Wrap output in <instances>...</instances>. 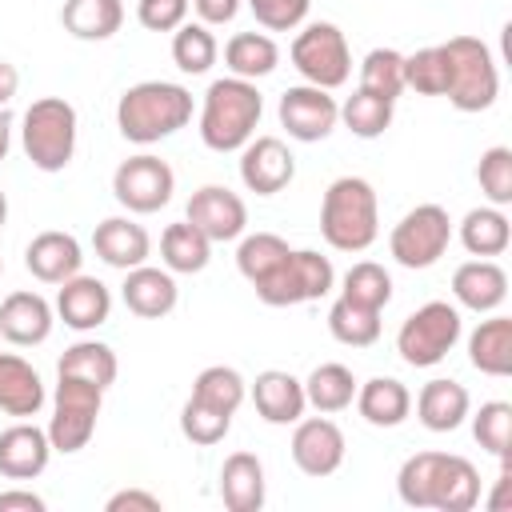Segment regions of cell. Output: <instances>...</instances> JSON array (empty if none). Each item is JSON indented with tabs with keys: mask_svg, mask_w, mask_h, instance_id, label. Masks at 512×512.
Here are the masks:
<instances>
[{
	"mask_svg": "<svg viewBox=\"0 0 512 512\" xmlns=\"http://www.w3.org/2000/svg\"><path fill=\"white\" fill-rule=\"evenodd\" d=\"M84 264V248L72 232H60V228H48V232H36L24 248V268L40 280V284H64L68 276H76Z\"/></svg>",
	"mask_w": 512,
	"mask_h": 512,
	"instance_id": "ffe728a7",
	"label": "cell"
},
{
	"mask_svg": "<svg viewBox=\"0 0 512 512\" xmlns=\"http://www.w3.org/2000/svg\"><path fill=\"white\" fill-rule=\"evenodd\" d=\"M116 372H120L116 352L104 340H76L56 360V376H76V380H88L104 392H108V384H116Z\"/></svg>",
	"mask_w": 512,
	"mask_h": 512,
	"instance_id": "d6a6232c",
	"label": "cell"
},
{
	"mask_svg": "<svg viewBox=\"0 0 512 512\" xmlns=\"http://www.w3.org/2000/svg\"><path fill=\"white\" fill-rule=\"evenodd\" d=\"M160 260H164V268L176 276H192V272H204L208 268V260H212V240L196 228V224H188V220H176V224H168L164 228V236H160Z\"/></svg>",
	"mask_w": 512,
	"mask_h": 512,
	"instance_id": "4dcf8cb0",
	"label": "cell"
},
{
	"mask_svg": "<svg viewBox=\"0 0 512 512\" xmlns=\"http://www.w3.org/2000/svg\"><path fill=\"white\" fill-rule=\"evenodd\" d=\"M92 248H96V256H100L108 268L128 272V268L148 264V256H152V236H148V228L136 224L132 216H108V220L96 224Z\"/></svg>",
	"mask_w": 512,
	"mask_h": 512,
	"instance_id": "7402d4cb",
	"label": "cell"
},
{
	"mask_svg": "<svg viewBox=\"0 0 512 512\" xmlns=\"http://www.w3.org/2000/svg\"><path fill=\"white\" fill-rule=\"evenodd\" d=\"M192 0H136V20L148 32H176L188 20Z\"/></svg>",
	"mask_w": 512,
	"mask_h": 512,
	"instance_id": "c3c4849f",
	"label": "cell"
},
{
	"mask_svg": "<svg viewBox=\"0 0 512 512\" xmlns=\"http://www.w3.org/2000/svg\"><path fill=\"white\" fill-rule=\"evenodd\" d=\"M460 244H464V252L484 256V260L508 252V244H512V224H508L504 208H496V204L468 208L464 220H460Z\"/></svg>",
	"mask_w": 512,
	"mask_h": 512,
	"instance_id": "f546056e",
	"label": "cell"
},
{
	"mask_svg": "<svg viewBox=\"0 0 512 512\" xmlns=\"http://www.w3.org/2000/svg\"><path fill=\"white\" fill-rule=\"evenodd\" d=\"M76 108L64 96H40L24 108L20 148L40 172H64L76 156Z\"/></svg>",
	"mask_w": 512,
	"mask_h": 512,
	"instance_id": "5b68a950",
	"label": "cell"
},
{
	"mask_svg": "<svg viewBox=\"0 0 512 512\" xmlns=\"http://www.w3.org/2000/svg\"><path fill=\"white\" fill-rule=\"evenodd\" d=\"M460 332H464L460 308L448 300H428L404 316V324L396 332V352L408 368H436L456 348Z\"/></svg>",
	"mask_w": 512,
	"mask_h": 512,
	"instance_id": "ba28073f",
	"label": "cell"
},
{
	"mask_svg": "<svg viewBox=\"0 0 512 512\" xmlns=\"http://www.w3.org/2000/svg\"><path fill=\"white\" fill-rule=\"evenodd\" d=\"M120 300L132 316L140 320H160L176 308L180 300V288H176V276L168 268H152V264H140V268H128L124 272V284H120Z\"/></svg>",
	"mask_w": 512,
	"mask_h": 512,
	"instance_id": "44dd1931",
	"label": "cell"
},
{
	"mask_svg": "<svg viewBox=\"0 0 512 512\" xmlns=\"http://www.w3.org/2000/svg\"><path fill=\"white\" fill-rule=\"evenodd\" d=\"M4 220H8V196L0 192V228H4Z\"/></svg>",
	"mask_w": 512,
	"mask_h": 512,
	"instance_id": "9f6ffc18",
	"label": "cell"
},
{
	"mask_svg": "<svg viewBox=\"0 0 512 512\" xmlns=\"http://www.w3.org/2000/svg\"><path fill=\"white\" fill-rule=\"evenodd\" d=\"M224 64L232 76L240 80H260L268 72H276L280 64V48L268 32H236L228 44H224Z\"/></svg>",
	"mask_w": 512,
	"mask_h": 512,
	"instance_id": "e575fe53",
	"label": "cell"
},
{
	"mask_svg": "<svg viewBox=\"0 0 512 512\" xmlns=\"http://www.w3.org/2000/svg\"><path fill=\"white\" fill-rule=\"evenodd\" d=\"M240 180L256 196H276L296 180V156L280 136H252L240 148Z\"/></svg>",
	"mask_w": 512,
	"mask_h": 512,
	"instance_id": "2e32d148",
	"label": "cell"
},
{
	"mask_svg": "<svg viewBox=\"0 0 512 512\" xmlns=\"http://www.w3.org/2000/svg\"><path fill=\"white\" fill-rule=\"evenodd\" d=\"M44 496L28 492V488H8L0 492V512H44Z\"/></svg>",
	"mask_w": 512,
	"mask_h": 512,
	"instance_id": "816d5d0a",
	"label": "cell"
},
{
	"mask_svg": "<svg viewBox=\"0 0 512 512\" xmlns=\"http://www.w3.org/2000/svg\"><path fill=\"white\" fill-rule=\"evenodd\" d=\"M292 68L304 76V84H316V88H340L348 84L352 76V52H348V40L344 32L332 24V20H312L296 32L292 48Z\"/></svg>",
	"mask_w": 512,
	"mask_h": 512,
	"instance_id": "30bf717a",
	"label": "cell"
},
{
	"mask_svg": "<svg viewBox=\"0 0 512 512\" xmlns=\"http://www.w3.org/2000/svg\"><path fill=\"white\" fill-rule=\"evenodd\" d=\"M352 404L372 428H396L412 412V392L396 376H372V380L356 384V400Z\"/></svg>",
	"mask_w": 512,
	"mask_h": 512,
	"instance_id": "83f0119b",
	"label": "cell"
},
{
	"mask_svg": "<svg viewBox=\"0 0 512 512\" xmlns=\"http://www.w3.org/2000/svg\"><path fill=\"white\" fill-rule=\"evenodd\" d=\"M192 8L200 16V24L216 28V24H228L240 12V0H192Z\"/></svg>",
	"mask_w": 512,
	"mask_h": 512,
	"instance_id": "f907efd6",
	"label": "cell"
},
{
	"mask_svg": "<svg viewBox=\"0 0 512 512\" xmlns=\"http://www.w3.org/2000/svg\"><path fill=\"white\" fill-rule=\"evenodd\" d=\"M472 412V396L460 380H428L420 392H416V420L428 428V432H456Z\"/></svg>",
	"mask_w": 512,
	"mask_h": 512,
	"instance_id": "484cf974",
	"label": "cell"
},
{
	"mask_svg": "<svg viewBox=\"0 0 512 512\" xmlns=\"http://www.w3.org/2000/svg\"><path fill=\"white\" fill-rule=\"evenodd\" d=\"M104 512H160V496H152L144 488H120L108 496Z\"/></svg>",
	"mask_w": 512,
	"mask_h": 512,
	"instance_id": "681fc988",
	"label": "cell"
},
{
	"mask_svg": "<svg viewBox=\"0 0 512 512\" xmlns=\"http://www.w3.org/2000/svg\"><path fill=\"white\" fill-rule=\"evenodd\" d=\"M52 324H56V308L32 292V288H20V292H8L0 300V336L16 348H36L52 336Z\"/></svg>",
	"mask_w": 512,
	"mask_h": 512,
	"instance_id": "e0dca14e",
	"label": "cell"
},
{
	"mask_svg": "<svg viewBox=\"0 0 512 512\" xmlns=\"http://www.w3.org/2000/svg\"><path fill=\"white\" fill-rule=\"evenodd\" d=\"M468 364L484 376H508L512 372V320L488 316L468 336Z\"/></svg>",
	"mask_w": 512,
	"mask_h": 512,
	"instance_id": "f1b7e54d",
	"label": "cell"
},
{
	"mask_svg": "<svg viewBox=\"0 0 512 512\" xmlns=\"http://www.w3.org/2000/svg\"><path fill=\"white\" fill-rule=\"evenodd\" d=\"M304 400H308V408H316L324 416L344 412L356 400V376H352V368L348 364H336V360L316 364L308 372V380H304Z\"/></svg>",
	"mask_w": 512,
	"mask_h": 512,
	"instance_id": "836d02e7",
	"label": "cell"
},
{
	"mask_svg": "<svg viewBox=\"0 0 512 512\" xmlns=\"http://www.w3.org/2000/svg\"><path fill=\"white\" fill-rule=\"evenodd\" d=\"M472 436L488 456H496L504 464L508 460V444H512V404L508 400L480 404V412L472 416Z\"/></svg>",
	"mask_w": 512,
	"mask_h": 512,
	"instance_id": "7bdbcfd3",
	"label": "cell"
},
{
	"mask_svg": "<svg viewBox=\"0 0 512 512\" xmlns=\"http://www.w3.org/2000/svg\"><path fill=\"white\" fill-rule=\"evenodd\" d=\"M448 244H452V216L444 204H416L388 232L392 260L400 268H412V272L432 268L448 252Z\"/></svg>",
	"mask_w": 512,
	"mask_h": 512,
	"instance_id": "9c48e42d",
	"label": "cell"
},
{
	"mask_svg": "<svg viewBox=\"0 0 512 512\" xmlns=\"http://www.w3.org/2000/svg\"><path fill=\"white\" fill-rule=\"evenodd\" d=\"M328 332H332V340H340L348 348H368L380 340V312L348 304L344 296H336L328 308Z\"/></svg>",
	"mask_w": 512,
	"mask_h": 512,
	"instance_id": "ab89813d",
	"label": "cell"
},
{
	"mask_svg": "<svg viewBox=\"0 0 512 512\" xmlns=\"http://www.w3.org/2000/svg\"><path fill=\"white\" fill-rule=\"evenodd\" d=\"M444 80H448V64L440 44H428L404 56V88L420 96H444Z\"/></svg>",
	"mask_w": 512,
	"mask_h": 512,
	"instance_id": "f6af8a7d",
	"label": "cell"
},
{
	"mask_svg": "<svg viewBox=\"0 0 512 512\" xmlns=\"http://www.w3.org/2000/svg\"><path fill=\"white\" fill-rule=\"evenodd\" d=\"M476 180H480V192L488 196V204H496V208L512 204V148L492 144L488 152H480Z\"/></svg>",
	"mask_w": 512,
	"mask_h": 512,
	"instance_id": "bcb514c9",
	"label": "cell"
},
{
	"mask_svg": "<svg viewBox=\"0 0 512 512\" xmlns=\"http://www.w3.org/2000/svg\"><path fill=\"white\" fill-rule=\"evenodd\" d=\"M104 404V388L76 380V376H56V392H52V416H48V440L52 452H80L88 448L92 432H96V416Z\"/></svg>",
	"mask_w": 512,
	"mask_h": 512,
	"instance_id": "8fae6325",
	"label": "cell"
},
{
	"mask_svg": "<svg viewBox=\"0 0 512 512\" xmlns=\"http://www.w3.org/2000/svg\"><path fill=\"white\" fill-rule=\"evenodd\" d=\"M264 116V96L256 80L240 76H220L208 84L204 104H200V140L212 152H240Z\"/></svg>",
	"mask_w": 512,
	"mask_h": 512,
	"instance_id": "3957f363",
	"label": "cell"
},
{
	"mask_svg": "<svg viewBox=\"0 0 512 512\" xmlns=\"http://www.w3.org/2000/svg\"><path fill=\"white\" fill-rule=\"evenodd\" d=\"M440 48H444V64H448V80H444L448 104L456 112L492 108L500 96V68H496L492 48L476 36H452Z\"/></svg>",
	"mask_w": 512,
	"mask_h": 512,
	"instance_id": "8992f818",
	"label": "cell"
},
{
	"mask_svg": "<svg viewBox=\"0 0 512 512\" xmlns=\"http://www.w3.org/2000/svg\"><path fill=\"white\" fill-rule=\"evenodd\" d=\"M276 116H280V128L300 140V144H316L324 140L336 124H340V104L328 88H316V84H292L280 92V104H276Z\"/></svg>",
	"mask_w": 512,
	"mask_h": 512,
	"instance_id": "4fadbf2b",
	"label": "cell"
},
{
	"mask_svg": "<svg viewBox=\"0 0 512 512\" xmlns=\"http://www.w3.org/2000/svg\"><path fill=\"white\" fill-rule=\"evenodd\" d=\"M192 120V92L172 80H140L116 100V128L128 144H160Z\"/></svg>",
	"mask_w": 512,
	"mask_h": 512,
	"instance_id": "7a4b0ae2",
	"label": "cell"
},
{
	"mask_svg": "<svg viewBox=\"0 0 512 512\" xmlns=\"http://www.w3.org/2000/svg\"><path fill=\"white\" fill-rule=\"evenodd\" d=\"M44 400L48 392L40 372L16 352H0V412L16 420H32L44 408Z\"/></svg>",
	"mask_w": 512,
	"mask_h": 512,
	"instance_id": "d4e9b609",
	"label": "cell"
},
{
	"mask_svg": "<svg viewBox=\"0 0 512 512\" xmlns=\"http://www.w3.org/2000/svg\"><path fill=\"white\" fill-rule=\"evenodd\" d=\"M320 236L336 252H364L380 236V200L364 176H336L320 200Z\"/></svg>",
	"mask_w": 512,
	"mask_h": 512,
	"instance_id": "277c9868",
	"label": "cell"
},
{
	"mask_svg": "<svg viewBox=\"0 0 512 512\" xmlns=\"http://www.w3.org/2000/svg\"><path fill=\"white\" fill-rule=\"evenodd\" d=\"M332 288H336V268H332L328 256H320L312 248H292L272 276H264L260 284H252L256 300L268 304V308L312 304V300L328 296Z\"/></svg>",
	"mask_w": 512,
	"mask_h": 512,
	"instance_id": "52a82bcc",
	"label": "cell"
},
{
	"mask_svg": "<svg viewBox=\"0 0 512 512\" xmlns=\"http://www.w3.org/2000/svg\"><path fill=\"white\" fill-rule=\"evenodd\" d=\"M188 396H196V400H204V404H212V408L236 416V408H240L244 396H248V384H244V376H240L236 368H228V364H208V368H200V376L192 380V392H188Z\"/></svg>",
	"mask_w": 512,
	"mask_h": 512,
	"instance_id": "60d3db41",
	"label": "cell"
},
{
	"mask_svg": "<svg viewBox=\"0 0 512 512\" xmlns=\"http://www.w3.org/2000/svg\"><path fill=\"white\" fill-rule=\"evenodd\" d=\"M452 296L460 308L468 312H496L504 300H508V272L496 264V260H464L456 272H452Z\"/></svg>",
	"mask_w": 512,
	"mask_h": 512,
	"instance_id": "603a6c76",
	"label": "cell"
},
{
	"mask_svg": "<svg viewBox=\"0 0 512 512\" xmlns=\"http://www.w3.org/2000/svg\"><path fill=\"white\" fill-rule=\"evenodd\" d=\"M364 92L372 96H384L396 104V96L404 92V52L396 48H372L364 60H360V84Z\"/></svg>",
	"mask_w": 512,
	"mask_h": 512,
	"instance_id": "b9f144b4",
	"label": "cell"
},
{
	"mask_svg": "<svg viewBox=\"0 0 512 512\" xmlns=\"http://www.w3.org/2000/svg\"><path fill=\"white\" fill-rule=\"evenodd\" d=\"M392 108H396L392 100L356 88V92L340 104V124H344L352 136H360V140H376V136H384L388 124H392Z\"/></svg>",
	"mask_w": 512,
	"mask_h": 512,
	"instance_id": "74e56055",
	"label": "cell"
},
{
	"mask_svg": "<svg viewBox=\"0 0 512 512\" xmlns=\"http://www.w3.org/2000/svg\"><path fill=\"white\" fill-rule=\"evenodd\" d=\"M60 24L76 40H108L124 24V4L120 0H64Z\"/></svg>",
	"mask_w": 512,
	"mask_h": 512,
	"instance_id": "1f68e13d",
	"label": "cell"
},
{
	"mask_svg": "<svg viewBox=\"0 0 512 512\" xmlns=\"http://www.w3.org/2000/svg\"><path fill=\"white\" fill-rule=\"evenodd\" d=\"M240 4H248V12L256 16L260 28H268V32H292V28L304 24L312 0H240Z\"/></svg>",
	"mask_w": 512,
	"mask_h": 512,
	"instance_id": "7dc6e473",
	"label": "cell"
},
{
	"mask_svg": "<svg viewBox=\"0 0 512 512\" xmlns=\"http://www.w3.org/2000/svg\"><path fill=\"white\" fill-rule=\"evenodd\" d=\"M396 496L408 508L472 512L480 504V472L456 452H416L396 472Z\"/></svg>",
	"mask_w": 512,
	"mask_h": 512,
	"instance_id": "6da1fadb",
	"label": "cell"
},
{
	"mask_svg": "<svg viewBox=\"0 0 512 512\" xmlns=\"http://www.w3.org/2000/svg\"><path fill=\"white\" fill-rule=\"evenodd\" d=\"M52 460L48 428L16 420L0 432V476L4 480H36Z\"/></svg>",
	"mask_w": 512,
	"mask_h": 512,
	"instance_id": "d6986e66",
	"label": "cell"
},
{
	"mask_svg": "<svg viewBox=\"0 0 512 512\" xmlns=\"http://www.w3.org/2000/svg\"><path fill=\"white\" fill-rule=\"evenodd\" d=\"M228 428H232V416L228 412H220V408H212V404H204L196 396L184 400V408H180V432H184V440H192L200 448H212V444H220L228 436Z\"/></svg>",
	"mask_w": 512,
	"mask_h": 512,
	"instance_id": "ee69618b",
	"label": "cell"
},
{
	"mask_svg": "<svg viewBox=\"0 0 512 512\" xmlns=\"http://www.w3.org/2000/svg\"><path fill=\"white\" fill-rule=\"evenodd\" d=\"M288 240L276 236V232H252V236H240V248H236V268L248 284H260L264 276H272L280 268V260L288 256Z\"/></svg>",
	"mask_w": 512,
	"mask_h": 512,
	"instance_id": "f35d334b",
	"label": "cell"
},
{
	"mask_svg": "<svg viewBox=\"0 0 512 512\" xmlns=\"http://www.w3.org/2000/svg\"><path fill=\"white\" fill-rule=\"evenodd\" d=\"M508 484H512V476H508V464H504V468H500L496 496H488V508H508Z\"/></svg>",
	"mask_w": 512,
	"mask_h": 512,
	"instance_id": "db71d44e",
	"label": "cell"
},
{
	"mask_svg": "<svg viewBox=\"0 0 512 512\" xmlns=\"http://www.w3.org/2000/svg\"><path fill=\"white\" fill-rule=\"evenodd\" d=\"M288 448H292V464H296L304 476L324 480V476H332V472L344 464L348 440H344L340 424L320 412V416H300V420H296Z\"/></svg>",
	"mask_w": 512,
	"mask_h": 512,
	"instance_id": "5bb4252c",
	"label": "cell"
},
{
	"mask_svg": "<svg viewBox=\"0 0 512 512\" xmlns=\"http://www.w3.org/2000/svg\"><path fill=\"white\" fill-rule=\"evenodd\" d=\"M0 276H4V260H0Z\"/></svg>",
	"mask_w": 512,
	"mask_h": 512,
	"instance_id": "6f0895ef",
	"label": "cell"
},
{
	"mask_svg": "<svg viewBox=\"0 0 512 512\" xmlns=\"http://www.w3.org/2000/svg\"><path fill=\"white\" fill-rule=\"evenodd\" d=\"M172 192H176V172H172L168 160H160L152 152H140V156L120 160V168L112 172V196L132 216L160 212L172 200Z\"/></svg>",
	"mask_w": 512,
	"mask_h": 512,
	"instance_id": "7c38bea8",
	"label": "cell"
},
{
	"mask_svg": "<svg viewBox=\"0 0 512 512\" xmlns=\"http://www.w3.org/2000/svg\"><path fill=\"white\" fill-rule=\"evenodd\" d=\"M60 292H56V316L72 328V332H92V328H100L108 316H112V292H108V284L104 280H96V276H84V272H76V276H68L64 284H56Z\"/></svg>",
	"mask_w": 512,
	"mask_h": 512,
	"instance_id": "ac0fdd59",
	"label": "cell"
},
{
	"mask_svg": "<svg viewBox=\"0 0 512 512\" xmlns=\"http://www.w3.org/2000/svg\"><path fill=\"white\" fill-rule=\"evenodd\" d=\"M220 56V44L212 36L208 24L200 20H184L176 32H172V60L184 76H204Z\"/></svg>",
	"mask_w": 512,
	"mask_h": 512,
	"instance_id": "d590c367",
	"label": "cell"
},
{
	"mask_svg": "<svg viewBox=\"0 0 512 512\" xmlns=\"http://www.w3.org/2000/svg\"><path fill=\"white\" fill-rule=\"evenodd\" d=\"M252 404H256L260 420H268V424H296L308 408L304 380H296L284 368H264L252 380Z\"/></svg>",
	"mask_w": 512,
	"mask_h": 512,
	"instance_id": "cb8c5ba5",
	"label": "cell"
},
{
	"mask_svg": "<svg viewBox=\"0 0 512 512\" xmlns=\"http://www.w3.org/2000/svg\"><path fill=\"white\" fill-rule=\"evenodd\" d=\"M268 496L264 464L252 452H232L220 464V500L228 512H260Z\"/></svg>",
	"mask_w": 512,
	"mask_h": 512,
	"instance_id": "4316f807",
	"label": "cell"
},
{
	"mask_svg": "<svg viewBox=\"0 0 512 512\" xmlns=\"http://www.w3.org/2000/svg\"><path fill=\"white\" fill-rule=\"evenodd\" d=\"M184 220L196 224L212 244H228V240H240L244 228H248V204L224 188V184H204L192 192L188 208H184Z\"/></svg>",
	"mask_w": 512,
	"mask_h": 512,
	"instance_id": "9a60e30c",
	"label": "cell"
},
{
	"mask_svg": "<svg viewBox=\"0 0 512 512\" xmlns=\"http://www.w3.org/2000/svg\"><path fill=\"white\" fill-rule=\"evenodd\" d=\"M16 88H20V72H16V64L0 60V108H8V100L16 96Z\"/></svg>",
	"mask_w": 512,
	"mask_h": 512,
	"instance_id": "f5cc1de1",
	"label": "cell"
},
{
	"mask_svg": "<svg viewBox=\"0 0 512 512\" xmlns=\"http://www.w3.org/2000/svg\"><path fill=\"white\" fill-rule=\"evenodd\" d=\"M8 148H12V112L0 108V160L8 156Z\"/></svg>",
	"mask_w": 512,
	"mask_h": 512,
	"instance_id": "11a10c76",
	"label": "cell"
},
{
	"mask_svg": "<svg viewBox=\"0 0 512 512\" xmlns=\"http://www.w3.org/2000/svg\"><path fill=\"white\" fill-rule=\"evenodd\" d=\"M340 296H344L348 304L384 312L388 300H392V276H388L384 264H376V260H356V264L344 272V280H340Z\"/></svg>",
	"mask_w": 512,
	"mask_h": 512,
	"instance_id": "8d00e7d4",
	"label": "cell"
}]
</instances>
